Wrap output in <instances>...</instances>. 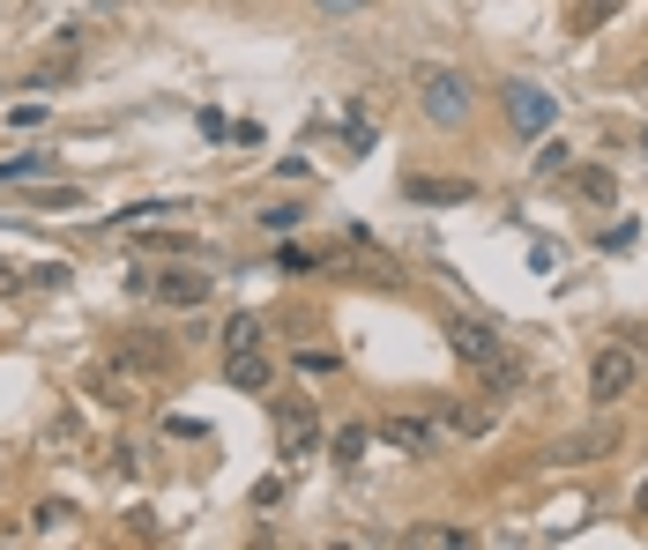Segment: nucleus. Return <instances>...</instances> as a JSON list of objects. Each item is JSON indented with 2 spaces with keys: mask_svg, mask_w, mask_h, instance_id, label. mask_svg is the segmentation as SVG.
Segmentation results:
<instances>
[{
  "mask_svg": "<svg viewBox=\"0 0 648 550\" xmlns=\"http://www.w3.org/2000/svg\"><path fill=\"white\" fill-rule=\"evenodd\" d=\"M313 439H321V417H313V410H284V447H291V454H305V447H313Z\"/></svg>",
  "mask_w": 648,
  "mask_h": 550,
  "instance_id": "11",
  "label": "nucleus"
},
{
  "mask_svg": "<svg viewBox=\"0 0 648 550\" xmlns=\"http://www.w3.org/2000/svg\"><path fill=\"white\" fill-rule=\"evenodd\" d=\"M574 194H581V201H597V209H611V201H619V179H611V171H581V179H574Z\"/></svg>",
  "mask_w": 648,
  "mask_h": 550,
  "instance_id": "12",
  "label": "nucleus"
},
{
  "mask_svg": "<svg viewBox=\"0 0 648 550\" xmlns=\"http://www.w3.org/2000/svg\"><path fill=\"white\" fill-rule=\"evenodd\" d=\"M313 8H321V15H358L365 0H313Z\"/></svg>",
  "mask_w": 648,
  "mask_h": 550,
  "instance_id": "17",
  "label": "nucleus"
},
{
  "mask_svg": "<svg viewBox=\"0 0 648 550\" xmlns=\"http://www.w3.org/2000/svg\"><path fill=\"white\" fill-rule=\"evenodd\" d=\"M0 283H8V268H0Z\"/></svg>",
  "mask_w": 648,
  "mask_h": 550,
  "instance_id": "21",
  "label": "nucleus"
},
{
  "mask_svg": "<svg viewBox=\"0 0 648 550\" xmlns=\"http://www.w3.org/2000/svg\"><path fill=\"white\" fill-rule=\"evenodd\" d=\"M447 424H455L463 439H484V431L500 424V410H492V402H455V410H447Z\"/></svg>",
  "mask_w": 648,
  "mask_h": 550,
  "instance_id": "10",
  "label": "nucleus"
},
{
  "mask_svg": "<svg viewBox=\"0 0 648 550\" xmlns=\"http://www.w3.org/2000/svg\"><path fill=\"white\" fill-rule=\"evenodd\" d=\"M224 372H231V387H247V394H261V387L276 380V365H268L261 350H231V365H224Z\"/></svg>",
  "mask_w": 648,
  "mask_h": 550,
  "instance_id": "8",
  "label": "nucleus"
},
{
  "mask_svg": "<svg viewBox=\"0 0 648 550\" xmlns=\"http://www.w3.org/2000/svg\"><path fill=\"white\" fill-rule=\"evenodd\" d=\"M224 350H261V320L254 313H231V320H224Z\"/></svg>",
  "mask_w": 648,
  "mask_h": 550,
  "instance_id": "13",
  "label": "nucleus"
},
{
  "mask_svg": "<svg viewBox=\"0 0 648 550\" xmlns=\"http://www.w3.org/2000/svg\"><path fill=\"white\" fill-rule=\"evenodd\" d=\"M410 83H418V105H425L432 127H463V120H470V105H477V97H470V75H455V68L425 60Z\"/></svg>",
  "mask_w": 648,
  "mask_h": 550,
  "instance_id": "1",
  "label": "nucleus"
},
{
  "mask_svg": "<svg viewBox=\"0 0 648 550\" xmlns=\"http://www.w3.org/2000/svg\"><path fill=\"white\" fill-rule=\"evenodd\" d=\"M634 387H641V357H634L626 342H604V350L589 357V402L611 410V402H626Z\"/></svg>",
  "mask_w": 648,
  "mask_h": 550,
  "instance_id": "2",
  "label": "nucleus"
},
{
  "mask_svg": "<svg viewBox=\"0 0 648 550\" xmlns=\"http://www.w3.org/2000/svg\"><path fill=\"white\" fill-rule=\"evenodd\" d=\"M484 387H492V394H521V387H529V372H521L515 357H500V365H484Z\"/></svg>",
  "mask_w": 648,
  "mask_h": 550,
  "instance_id": "14",
  "label": "nucleus"
},
{
  "mask_svg": "<svg viewBox=\"0 0 648 550\" xmlns=\"http://www.w3.org/2000/svg\"><path fill=\"white\" fill-rule=\"evenodd\" d=\"M641 83H648V60H641Z\"/></svg>",
  "mask_w": 648,
  "mask_h": 550,
  "instance_id": "20",
  "label": "nucleus"
},
{
  "mask_svg": "<svg viewBox=\"0 0 648 550\" xmlns=\"http://www.w3.org/2000/svg\"><path fill=\"white\" fill-rule=\"evenodd\" d=\"M500 97H507V127H515V134H544L552 120H560L552 89H537V83H507Z\"/></svg>",
  "mask_w": 648,
  "mask_h": 550,
  "instance_id": "3",
  "label": "nucleus"
},
{
  "mask_svg": "<svg viewBox=\"0 0 648 550\" xmlns=\"http://www.w3.org/2000/svg\"><path fill=\"white\" fill-rule=\"evenodd\" d=\"M634 513H641V521H648V484H641V491H634Z\"/></svg>",
  "mask_w": 648,
  "mask_h": 550,
  "instance_id": "18",
  "label": "nucleus"
},
{
  "mask_svg": "<svg viewBox=\"0 0 648 550\" xmlns=\"http://www.w3.org/2000/svg\"><path fill=\"white\" fill-rule=\"evenodd\" d=\"M365 447H373V431H365V424H344V431L328 439V462H336V468H358V462H365Z\"/></svg>",
  "mask_w": 648,
  "mask_h": 550,
  "instance_id": "9",
  "label": "nucleus"
},
{
  "mask_svg": "<svg viewBox=\"0 0 648 550\" xmlns=\"http://www.w3.org/2000/svg\"><path fill=\"white\" fill-rule=\"evenodd\" d=\"M381 439H388V447H403L410 462H425L432 447H440V431H432L425 417H388V424H381Z\"/></svg>",
  "mask_w": 648,
  "mask_h": 550,
  "instance_id": "7",
  "label": "nucleus"
},
{
  "mask_svg": "<svg viewBox=\"0 0 648 550\" xmlns=\"http://www.w3.org/2000/svg\"><path fill=\"white\" fill-rule=\"evenodd\" d=\"M447 342H455V357H463V365H477V372L507 357V342H500V328H484V320H447Z\"/></svg>",
  "mask_w": 648,
  "mask_h": 550,
  "instance_id": "4",
  "label": "nucleus"
},
{
  "mask_svg": "<svg viewBox=\"0 0 648 550\" xmlns=\"http://www.w3.org/2000/svg\"><path fill=\"white\" fill-rule=\"evenodd\" d=\"M641 157H648V134H641Z\"/></svg>",
  "mask_w": 648,
  "mask_h": 550,
  "instance_id": "19",
  "label": "nucleus"
},
{
  "mask_svg": "<svg viewBox=\"0 0 648 550\" xmlns=\"http://www.w3.org/2000/svg\"><path fill=\"white\" fill-rule=\"evenodd\" d=\"M403 194H410V201H425V209H463V201H477L470 179H418V171L403 179Z\"/></svg>",
  "mask_w": 648,
  "mask_h": 550,
  "instance_id": "6",
  "label": "nucleus"
},
{
  "mask_svg": "<svg viewBox=\"0 0 648 550\" xmlns=\"http://www.w3.org/2000/svg\"><path fill=\"white\" fill-rule=\"evenodd\" d=\"M149 291L165 297V305H179V313H194V305H209V276L202 268H165Z\"/></svg>",
  "mask_w": 648,
  "mask_h": 550,
  "instance_id": "5",
  "label": "nucleus"
},
{
  "mask_svg": "<svg viewBox=\"0 0 648 550\" xmlns=\"http://www.w3.org/2000/svg\"><path fill=\"white\" fill-rule=\"evenodd\" d=\"M537 171H566V142H544V149H537Z\"/></svg>",
  "mask_w": 648,
  "mask_h": 550,
  "instance_id": "15",
  "label": "nucleus"
},
{
  "mask_svg": "<svg viewBox=\"0 0 648 550\" xmlns=\"http://www.w3.org/2000/svg\"><path fill=\"white\" fill-rule=\"evenodd\" d=\"M611 8H619V0H581V30H589V23H604Z\"/></svg>",
  "mask_w": 648,
  "mask_h": 550,
  "instance_id": "16",
  "label": "nucleus"
}]
</instances>
